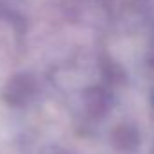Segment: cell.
<instances>
[{
	"instance_id": "obj_1",
	"label": "cell",
	"mask_w": 154,
	"mask_h": 154,
	"mask_svg": "<svg viewBox=\"0 0 154 154\" xmlns=\"http://www.w3.org/2000/svg\"><path fill=\"white\" fill-rule=\"evenodd\" d=\"M118 140H122V142H118L122 147H133L136 143V133L133 129H120L118 131Z\"/></svg>"
}]
</instances>
